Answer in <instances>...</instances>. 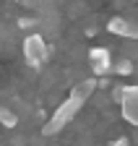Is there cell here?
I'll use <instances>...</instances> for the list:
<instances>
[{
	"mask_svg": "<svg viewBox=\"0 0 138 146\" xmlns=\"http://www.w3.org/2000/svg\"><path fill=\"white\" fill-rule=\"evenodd\" d=\"M0 125H3V128H16V125H18L16 112L8 110V107H3V104H0Z\"/></svg>",
	"mask_w": 138,
	"mask_h": 146,
	"instance_id": "cell-8",
	"label": "cell"
},
{
	"mask_svg": "<svg viewBox=\"0 0 138 146\" xmlns=\"http://www.w3.org/2000/svg\"><path fill=\"white\" fill-rule=\"evenodd\" d=\"M133 97H138V84H120L112 89V99L117 104H123L125 99H133Z\"/></svg>",
	"mask_w": 138,
	"mask_h": 146,
	"instance_id": "cell-6",
	"label": "cell"
},
{
	"mask_svg": "<svg viewBox=\"0 0 138 146\" xmlns=\"http://www.w3.org/2000/svg\"><path fill=\"white\" fill-rule=\"evenodd\" d=\"M21 5H26V8H34V11H42V8H47L52 0H18Z\"/></svg>",
	"mask_w": 138,
	"mask_h": 146,
	"instance_id": "cell-10",
	"label": "cell"
},
{
	"mask_svg": "<svg viewBox=\"0 0 138 146\" xmlns=\"http://www.w3.org/2000/svg\"><path fill=\"white\" fill-rule=\"evenodd\" d=\"M21 50H24V60H26L31 68H42V65L47 63V58H50L47 39H44V34H39V31L26 34V36H24Z\"/></svg>",
	"mask_w": 138,
	"mask_h": 146,
	"instance_id": "cell-2",
	"label": "cell"
},
{
	"mask_svg": "<svg viewBox=\"0 0 138 146\" xmlns=\"http://www.w3.org/2000/svg\"><path fill=\"white\" fill-rule=\"evenodd\" d=\"M78 110H81V104H78V102H73L71 97H68L65 102H60V104L55 107L52 117H50V120H47V125L42 128V136H57V133H63V131H65V125L78 115Z\"/></svg>",
	"mask_w": 138,
	"mask_h": 146,
	"instance_id": "cell-1",
	"label": "cell"
},
{
	"mask_svg": "<svg viewBox=\"0 0 138 146\" xmlns=\"http://www.w3.org/2000/svg\"><path fill=\"white\" fill-rule=\"evenodd\" d=\"M112 73H117V76H130V73H133V63L130 60H117Z\"/></svg>",
	"mask_w": 138,
	"mask_h": 146,
	"instance_id": "cell-9",
	"label": "cell"
},
{
	"mask_svg": "<svg viewBox=\"0 0 138 146\" xmlns=\"http://www.w3.org/2000/svg\"><path fill=\"white\" fill-rule=\"evenodd\" d=\"M107 31L123 36V39H138V21L125 18V16H115L107 21Z\"/></svg>",
	"mask_w": 138,
	"mask_h": 146,
	"instance_id": "cell-4",
	"label": "cell"
},
{
	"mask_svg": "<svg viewBox=\"0 0 138 146\" xmlns=\"http://www.w3.org/2000/svg\"><path fill=\"white\" fill-rule=\"evenodd\" d=\"M110 146H130V141L128 138H115V141H110Z\"/></svg>",
	"mask_w": 138,
	"mask_h": 146,
	"instance_id": "cell-11",
	"label": "cell"
},
{
	"mask_svg": "<svg viewBox=\"0 0 138 146\" xmlns=\"http://www.w3.org/2000/svg\"><path fill=\"white\" fill-rule=\"evenodd\" d=\"M120 112H123V117H125L130 125H135V128H138V97L125 99L123 104H120Z\"/></svg>",
	"mask_w": 138,
	"mask_h": 146,
	"instance_id": "cell-7",
	"label": "cell"
},
{
	"mask_svg": "<svg viewBox=\"0 0 138 146\" xmlns=\"http://www.w3.org/2000/svg\"><path fill=\"white\" fill-rule=\"evenodd\" d=\"M96 89H99V81H96V78H83V81H78V84L71 86V94H68V97L83 107L86 102L91 99V94H94Z\"/></svg>",
	"mask_w": 138,
	"mask_h": 146,
	"instance_id": "cell-5",
	"label": "cell"
},
{
	"mask_svg": "<svg viewBox=\"0 0 138 146\" xmlns=\"http://www.w3.org/2000/svg\"><path fill=\"white\" fill-rule=\"evenodd\" d=\"M89 63H91V70H94V76L102 78V76H107V73L115 70V60H112V52L107 47H94L89 52Z\"/></svg>",
	"mask_w": 138,
	"mask_h": 146,
	"instance_id": "cell-3",
	"label": "cell"
}]
</instances>
